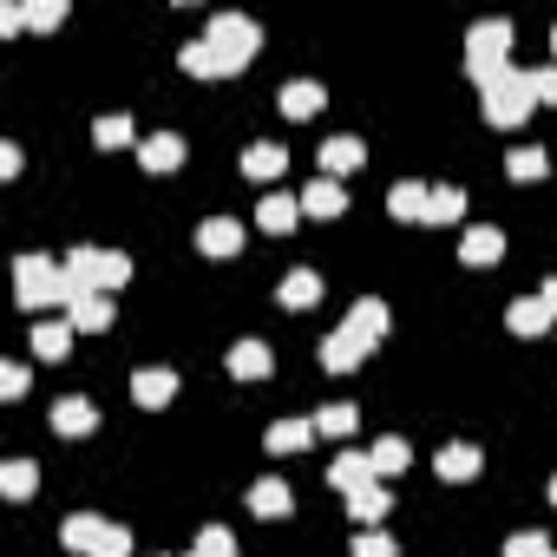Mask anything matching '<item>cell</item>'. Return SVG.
Here are the masks:
<instances>
[{"mask_svg":"<svg viewBox=\"0 0 557 557\" xmlns=\"http://www.w3.org/2000/svg\"><path fill=\"white\" fill-rule=\"evenodd\" d=\"M14 302H21V309H66V315H73V302H86V289L73 283L66 262L21 256V262H14Z\"/></svg>","mask_w":557,"mask_h":557,"instance_id":"6da1fadb","label":"cell"},{"mask_svg":"<svg viewBox=\"0 0 557 557\" xmlns=\"http://www.w3.org/2000/svg\"><path fill=\"white\" fill-rule=\"evenodd\" d=\"M60 544L73 557H132V531L112 524V518H99V511H73L60 524Z\"/></svg>","mask_w":557,"mask_h":557,"instance_id":"7a4b0ae2","label":"cell"},{"mask_svg":"<svg viewBox=\"0 0 557 557\" xmlns=\"http://www.w3.org/2000/svg\"><path fill=\"white\" fill-rule=\"evenodd\" d=\"M66 269H73V283H79L86 296H112V289L132 283V256H125V249H92V243H79V249L66 256Z\"/></svg>","mask_w":557,"mask_h":557,"instance_id":"3957f363","label":"cell"},{"mask_svg":"<svg viewBox=\"0 0 557 557\" xmlns=\"http://www.w3.org/2000/svg\"><path fill=\"white\" fill-rule=\"evenodd\" d=\"M511 21H479L472 34H466V73H472V86L485 92L498 73H511Z\"/></svg>","mask_w":557,"mask_h":557,"instance_id":"277c9868","label":"cell"},{"mask_svg":"<svg viewBox=\"0 0 557 557\" xmlns=\"http://www.w3.org/2000/svg\"><path fill=\"white\" fill-rule=\"evenodd\" d=\"M531 112H537V92H531V73H524V66H511V73H498V79L485 86V119H492L498 132L524 125Z\"/></svg>","mask_w":557,"mask_h":557,"instance_id":"5b68a950","label":"cell"},{"mask_svg":"<svg viewBox=\"0 0 557 557\" xmlns=\"http://www.w3.org/2000/svg\"><path fill=\"white\" fill-rule=\"evenodd\" d=\"M223 60H236V66H249L256 53H262V27L256 21H243V14H210V34H203Z\"/></svg>","mask_w":557,"mask_h":557,"instance_id":"8992f818","label":"cell"},{"mask_svg":"<svg viewBox=\"0 0 557 557\" xmlns=\"http://www.w3.org/2000/svg\"><path fill=\"white\" fill-rule=\"evenodd\" d=\"M342 329H348V335L374 355V348L387 342V302H381V296H361V302L348 309V322H342Z\"/></svg>","mask_w":557,"mask_h":557,"instance_id":"52a82bcc","label":"cell"},{"mask_svg":"<svg viewBox=\"0 0 557 557\" xmlns=\"http://www.w3.org/2000/svg\"><path fill=\"white\" fill-rule=\"evenodd\" d=\"M498 256H505V230L472 223V230L459 236V262H466V269H498Z\"/></svg>","mask_w":557,"mask_h":557,"instance_id":"ba28073f","label":"cell"},{"mask_svg":"<svg viewBox=\"0 0 557 557\" xmlns=\"http://www.w3.org/2000/svg\"><path fill=\"white\" fill-rule=\"evenodd\" d=\"M177 66H184L190 79H236V73H243V66H236V60H223L210 40H190V47L177 53Z\"/></svg>","mask_w":557,"mask_h":557,"instance_id":"9c48e42d","label":"cell"},{"mask_svg":"<svg viewBox=\"0 0 557 557\" xmlns=\"http://www.w3.org/2000/svg\"><path fill=\"white\" fill-rule=\"evenodd\" d=\"M342 210H348V190H342L335 177H322V171H315V177H309V190H302V216H315V223H335Z\"/></svg>","mask_w":557,"mask_h":557,"instance_id":"30bf717a","label":"cell"},{"mask_svg":"<svg viewBox=\"0 0 557 557\" xmlns=\"http://www.w3.org/2000/svg\"><path fill=\"white\" fill-rule=\"evenodd\" d=\"M132 400H138L145 413L171 407V400H177V374H171V368H138V374H132Z\"/></svg>","mask_w":557,"mask_h":557,"instance_id":"8fae6325","label":"cell"},{"mask_svg":"<svg viewBox=\"0 0 557 557\" xmlns=\"http://www.w3.org/2000/svg\"><path fill=\"white\" fill-rule=\"evenodd\" d=\"M433 472H440L446 485H466V479H479V472H485V453H479V446H466V440H453V446H440Z\"/></svg>","mask_w":557,"mask_h":557,"instance_id":"7c38bea8","label":"cell"},{"mask_svg":"<svg viewBox=\"0 0 557 557\" xmlns=\"http://www.w3.org/2000/svg\"><path fill=\"white\" fill-rule=\"evenodd\" d=\"M92 426H99V413H92V400H86V394L53 400V433H60V440H86Z\"/></svg>","mask_w":557,"mask_h":557,"instance_id":"4fadbf2b","label":"cell"},{"mask_svg":"<svg viewBox=\"0 0 557 557\" xmlns=\"http://www.w3.org/2000/svg\"><path fill=\"white\" fill-rule=\"evenodd\" d=\"M381 472H374V453H342L335 466H329V485L348 498V492H361V485H374Z\"/></svg>","mask_w":557,"mask_h":557,"instance_id":"5bb4252c","label":"cell"},{"mask_svg":"<svg viewBox=\"0 0 557 557\" xmlns=\"http://www.w3.org/2000/svg\"><path fill=\"white\" fill-rule=\"evenodd\" d=\"M387 511H394V492H387L381 479H374V485H361V492H348V518H355L361 531H374Z\"/></svg>","mask_w":557,"mask_h":557,"instance_id":"9a60e30c","label":"cell"},{"mask_svg":"<svg viewBox=\"0 0 557 557\" xmlns=\"http://www.w3.org/2000/svg\"><path fill=\"white\" fill-rule=\"evenodd\" d=\"M275 106H283V119H315V112L329 106V92H322L315 79H289L283 92H275Z\"/></svg>","mask_w":557,"mask_h":557,"instance_id":"2e32d148","label":"cell"},{"mask_svg":"<svg viewBox=\"0 0 557 557\" xmlns=\"http://www.w3.org/2000/svg\"><path fill=\"white\" fill-rule=\"evenodd\" d=\"M296 216H302V197H289V190H269V197H262V210H256V223H262L269 236H289V230H296Z\"/></svg>","mask_w":557,"mask_h":557,"instance_id":"e0dca14e","label":"cell"},{"mask_svg":"<svg viewBox=\"0 0 557 557\" xmlns=\"http://www.w3.org/2000/svg\"><path fill=\"white\" fill-rule=\"evenodd\" d=\"M249 511H256V518H289V511H296V492H289L283 479H256V485H249Z\"/></svg>","mask_w":557,"mask_h":557,"instance_id":"ac0fdd59","label":"cell"},{"mask_svg":"<svg viewBox=\"0 0 557 557\" xmlns=\"http://www.w3.org/2000/svg\"><path fill=\"white\" fill-rule=\"evenodd\" d=\"M361 164H368V145H361V138H329V145H322V177L342 184V177L361 171Z\"/></svg>","mask_w":557,"mask_h":557,"instance_id":"d6986e66","label":"cell"},{"mask_svg":"<svg viewBox=\"0 0 557 557\" xmlns=\"http://www.w3.org/2000/svg\"><path fill=\"white\" fill-rule=\"evenodd\" d=\"M322 368H329V374H355V368H368V348H361L348 329H335V335L322 342Z\"/></svg>","mask_w":557,"mask_h":557,"instance_id":"ffe728a7","label":"cell"},{"mask_svg":"<svg viewBox=\"0 0 557 557\" xmlns=\"http://www.w3.org/2000/svg\"><path fill=\"white\" fill-rule=\"evenodd\" d=\"M230 374H236V381H269V374H275L269 342H236V348H230Z\"/></svg>","mask_w":557,"mask_h":557,"instance_id":"44dd1931","label":"cell"},{"mask_svg":"<svg viewBox=\"0 0 557 557\" xmlns=\"http://www.w3.org/2000/svg\"><path fill=\"white\" fill-rule=\"evenodd\" d=\"M275 302H283V309H315L322 302V275L315 269H289L283 289H275Z\"/></svg>","mask_w":557,"mask_h":557,"instance_id":"7402d4cb","label":"cell"},{"mask_svg":"<svg viewBox=\"0 0 557 557\" xmlns=\"http://www.w3.org/2000/svg\"><path fill=\"white\" fill-rule=\"evenodd\" d=\"M309 440H315V413H309V420H275V426H269V440H262V446H269V453H275V459H289V453H302V446H309Z\"/></svg>","mask_w":557,"mask_h":557,"instance_id":"603a6c76","label":"cell"},{"mask_svg":"<svg viewBox=\"0 0 557 557\" xmlns=\"http://www.w3.org/2000/svg\"><path fill=\"white\" fill-rule=\"evenodd\" d=\"M138 164H145V171H158V177H164V171H177V164H184V138H177V132L145 138V145H138Z\"/></svg>","mask_w":557,"mask_h":557,"instance_id":"cb8c5ba5","label":"cell"},{"mask_svg":"<svg viewBox=\"0 0 557 557\" xmlns=\"http://www.w3.org/2000/svg\"><path fill=\"white\" fill-rule=\"evenodd\" d=\"M426 197H433V184H413V177H400V184L387 190V210H394L400 223H426Z\"/></svg>","mask_w":557,"mask_h":557,"instance_id":"d4e9b609","label":"cell"},{"mask_svg":"<svg viewBox=\"0 0 557 557\" xmlns=\"http://www.w3.org/2000/svg\"><path fill=\"white\" fill-rule=\"evenodd\" d=\"M197 249H203V256H236V249H243V223H236V216H210V223L197 230Z\"/></svg>","mask_w":557,"mask_h":557,"instance_id":"484cf974","label":"cell"},{"mask_svg":"<svg viewBox=\"0 0 557 557\" xmlns=\"http://www.w3.org/2000/svg\"><path fill=\"white\" fill-rule=\"evenodd\" d=\"M550 322H557V315L544 309V296H518V302L505 309V329H511V335H544Z\"/></svg>","mask_w":557,"mask_h":557,"instance_id":"4316f807","label":"cell"},{"mask_svg":"<svg viewBox=\"0 0 557 557\" xmlns=\"http://www.w3.org/2000/svg\"><path fill=\"white\" fill-rule=\"evenodd\" d=\"M283 171H289V151L283 145H249L243 151V177H256V184H275Z\"/></svg>","mask_w":557,"mask_h":557,"instance_id":"83f0119b","label":"cell"},{"mask_svg":"<svg viewBox=\"0 0 557 557\" xmlns=\"http://www.w3.org/2000/svg\"><path fill=\"white\" fill-rule=\"evenodd\" d=\"M79 335H106L112 322H119V309H112V296H86V302H73V315H66Z\"/></svg>","mask_w":557,"mask_h":557,"instance_id":"f1b7e54d","label":"cell"},{"mask_svg":"<svg viewBox=\"0 0 557 557\" xmlns=\"http://www.w3.org/2000/svg\"><path fill=\"white\" fill-rule=\"evenodd\" d=\"M0 492H8L14 505L34 498V492H40V466H34V459H8V466H0Z\"/></svg>","mask_w":557,"mask_h":557,"instance_id":"f546056e","label":"cell"},{"mask_svg":"<svg viewBox=\"0 0 557 557\" xmlns=\"http://www.w3.org/2000/svg\"><path fill=\"white\" fill-rule=\"evenodd\" d=\"M73 335H79L73 322H40V329H34V355H40V361H66Z\"/></svg>","mask_w":557,"mask_h":557,"instance_id":"4dcf8cb0","label":"cell"},{"mask_svg":"<svg viewBox=\"0 0 557 557\" xmlns=\"http://www.w3.org/2000/svg\"><path fill=\"white\" fill-rule=\"evenodd\" d=\"M544 171H550V158H544L537 145H518V151L505 158V177H511V184H537Z\"/></svg>","mask_w":557,"mask_h":557,"instance_id":"1f68e13d","label":"cell"},{"mask_svg":"<svg viewBox=\"0 0 557 557\" xmlns=\"http://www.w3.org/2000/svg\"><path fill=\"white\" fill-rule=\"evenodd\" d=\"M466 216V190L459 184H433V197H426V223H459Z\"/></svg>","mask_w":557,"mask_h":557,"instance_id":"d6a6232c","label":"cell"},{"mask_svg":"<svg viewBox=\"0 0 557 557\" xmlns=\"http://www.w3.org/2000/svg\"><path fill=\"white\" fill-rule=\"evenodd\" d=\"M361 426V413L348 407V400H329V407H315V433H329V440H348Z\"/></svg>","mask_w":557,"mask_h":557,"instance_id":"836d02e7","label":"cell"},{"mask_svg":"<svg viewBox=\"0 0 557 557\" xmlns=\"http://www.w3.org/2000/svg\"><path fill=\"white\" fill-rule=\"evenodd\" d=\"M92 145H99V151H125V145H132V119H125V112L99 119V125H92Z\"/></svg>","mask_w":557,"mask_h":557,"instance_id":"e575fe53","label":"cell"},{"mask_svg":"<svg viewBox=\"0 0 557 557\" xmlns=\"http://www.w3.org/2000/svg\"><path fill=\"white\" fill-rule=\"evenodd\" d=\"M190 557H236V537H230L223 524H203L197 544H190Z\"/></svg>","mask_w":557,"mask_h":557,"instance_id":"d590c367","label":"cell"},{"mask_svg":"<svg viewBox=\"0 0 557 557\" xmlns=\"http://www.w3.org/2000/svg\"><path fill=\"white\" fill-rule=\"evenodd\" d=\"M407 466V440L400 433H387V440H374V472L387 479V472H400Z\"/></svg>","mask_w":557,"mask_h":557,"instance_id":"8d00e7d4","label":"cell"},{"mask_svg":"<svg viewBox=\"0 0 557 557\" xmlns=\"http://www.w3.org/2000/svg\"><path fill=\"white\" fill-rule=\"evenodd\" d=\"M66 21V0H27V27H40V34H53Z\"/></svg>","mask_w":557,"mask_h":557,"instance_id":"74e56055","label":"cell"},{"mask_svg":"<svg viewBox=\"0 0 557 557\" xmlns=\"http://www.w3.org/2000/svg\"><path fill=\"white\" fill-rule=\"evenodd\" d=\"M355 557H400V544L387 537V531H355V544H348Z\"/></svg>","mask_w":557,"mask_h":557,"instance_id":"f35d334b","label":"cell"},{"mask_svg":"<svg viewBox=\"0 0 557 557\" xmlns=\"http://www.w3.org/2000/svg\"><path fill=\"white\" fill-rule=\"evenodd\" d=\"M505 557H550V537L544 531H511L505 537Z\"/></svg>","mask_w":557,"mask_h":557,"instance_id":"ab89813d","label":"cell"},{"mask_svg":"<svg viewBox=\"0 0 557 557\" xmlns=\"http://www.w3.org/2000/svg\"><path fill=\"white\" fill-rule=\"evenodd\" d=\"M27 387H34V374H27L21 361H8V368H0V394H8V400H21Z\"/></svg>","mask_w":557,"mask_h":557,"instance_id":"60d3db41","label":"cell"},{"mask_svg":"<svg viewBox=\"0 0 557 557\" xmlns=\"http://www.w3.org/2000/svg\"><path fill=\"white\" fill-rule=\"evenodd\" d=\"M531 92H537V106H557V60L531 73Z\"/></svg>","mask_w":557,"mask_h":557,"instance_id":"b9f144b4","label":"cell"},{"mask_svg":"<svg viewBox=\"0 0 557 557\" xmlns=\"http://www.w3.org/2000/svg\"><path fill=\"white\" fill-rule=\"evenodd\" d=\"M27 27V8H21V0H14V8H0V34H21Z\"/></svg>","mask_w":557,"mask_h":557,"instance_id":"7bdbcfd3","label":"cell"},{"mask_svg":"<svg viewBox=\"0 0 557 557\" xmlns=\"http://www.w3.org/2000/svg\"><path fill=\"white\" fill-rule=\"evenodd\" d=\"M0 177H21V145H0Z\"/></svg>","mask_w":557,"mask_h":557,"instance_id":"ee69618b","label":"cell"},{"mask_svg":"<svg viewBox=\"0 0 557 557\" xmlns=\"http://www.w3.org/2000/svg\"><path fill=\"white\" fill-rule=\"evenodd\" d=\"M544 309L557 315V275H550V283H544Z\"/></svg>","mask_w":557,"mask_h":557,"instance_id":"f6af8a7d","label":"cell"},{"mask_svg":"<svg viewBox=\"0 0 557 557\" xmlns=\"http://www.w3.org/2000/svg\"><path fill=\"white\" fill-rule=\"evenodd\" d=\"M550 60H557V27H550Z\"/></svg>","mask_w":557,"mask_h":557,"instance_id":"bcb514c9","label":"cell"},{"mask_svg":"<svg viewBox=\"0 0 557 557\" xmlns=\"http://www.w3.org/2000/svg\"><path fill=\"white\" fill-rule=\"evenodd\" d=\"M550 505H557V479H550Z\"/></svg>","mask_w":557,"mask_h":557,"instance_id":"7dc6e473","label":"cell"},{"mask_svg":"<svg viewBox=\"0 0 557 557\" xmlns=\"http://www.w3.org/2000/svg\"><path fill=\"white\" fill-rule=\"evenodd\" d=\"M550 557H557V550H550Z\"/></svg>","mask_w":557,"mask_h":557,"instance_id":"c3c4849f","label":"cell"}]
</instances>
